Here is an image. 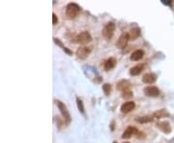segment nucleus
I'll use <instances>...</instances> for the list:
<instances>
[{
  "mask_svg": "<svg viewBox=\"0 0 174 143\" xmlns=\"http://www.w3.org/2000/svg\"><path fill=\"white\" fill-rule=\"evenodd\" d=\"M56 102V105H57V107L59 109V111H60L61 115L63 117V120L65 121L66 124H70L71 123V120H72V117H71V114H70V112L68 110L67 106L64 104V102H62L61 101H55Z\"/></svg>",
  "mask_w": 174,
  "mask_h": 143,
  "instance_id": "nucleus-1",
  "label": "nucleus"
},
{
  "mask_svg": "<svg viewBox=\"0 0 174 143\" xmlns=\"http://www.w3.org/2000/svg\"><path fill=\"white\" fill-rule=\"evenodd\" d=\"M114 32H115V23H112V21H109L103 26L102 30V35L106 40H110L113 37Z\"/></svg>",
  "mask_w": 174,
  "mask_h": 143,
  "instance_id": "nucleus-2",
  "label": "nucleus"
},
{
  "mask_svg": "<svg viewBox=\"0 0 174 143\" xmlns=\"http://www.w3.org/2000/svg\"><path fill=\"white\" fill-rule=\"evenodd\" d=\"M80 10H81L80 6L77 5L76 3H69L67 7H66V16L70 20L75 19Z\"/></svg>",
  "mask_w": 174,
  "mask_h": 143,
  "instance_id": "nucleus-3",
  "label": "nucleus"
},
{
  "mask_svg": "<svg viewBox=\"0 0 174 143\" xmlns=\"http://www.w3.org/2000/svg\"><path fill=\"white\" fill-rule=\"evenodd\" d=\"M76 43L80 44V45H85V44H88L92 41V37L90 35V33L88 31H83L79 33V35H76Z\"/></svg>",
  "mask_w": 174,
  "mask_h": 143,
  "instance_id": "nucleus-4",
  "label": "nucleus"
},
{
  "mask_svg": "<svg viewBox=\"0 0 174 143\" xmlns=\"http://www.w3.org/2000/svg\"><path fill=\"white\" fill-rule=\"evenodd\" d=\"M92 51L91 46H80L76 49V55L79 58V59H85L89 56V54Z\"/></svg>",
  "mask_w": 174,
  "mask_h": 143,
  "instance_id": "nucleus-5",
  "label": "nucleus"
},
{
  "mask_svg": "<svg viewBox=\"0 0 174 143\" xmlns=\"http://www.w3.org/2000/svg\"><path fill=\"white\" fill-rule=\"evenodd\" d=\"M144 94H145V96L147 97H152V98H156V97H159L160 96V90H159V88H157L156 86H147L144 88L143 90Z\"/></svg>",
  "mask_w": 174,
  "mask_h": 143,
  "instance_id": "nucleus-6",
  "label": "nucleus"
},
{
  "mask_svg": "<svg viewBox=\"0 0 174 143\" xmlns=\"http://www.w3.org/2000/svg\"><path fill=\"white\" fill-rule=\"evenodd\" d=\"M129 41H130L129 34H128V33H123V34H122L119 37V39L117 40L116 46L118 47V49H124L125 47L127 46Z\"/></svg>",
  "mask_w": 174,
  "mask_h": 143,
  "instance_id": "nucleus-7",
  "label": "nucleus"
},
{
  "mask_svg": "<svg viewBox=\"0 0 174 143\" xmlns=\"http://www.w3.org/2000/svg\"><path fill=\"white\" fill-rule=\"evenodd\" d=\"M131 87H132V83L127 79H122L117 83V90H119L122 93L127 92V91H131L130 90Z\"/></svg>",
  "mask_w": 174,
  "mask_h": 143,
  "instance_id": "nucleus-8",
  "label": "nucleus"
},
{
  "mask_svg": "<svg viewBox=\"0 0 174 143\" xmlns=\"http://www.w3.org/2000/svg\"><path fill=\"white\" fill-rule=\"evenodd\" d=\"M138 134V130L136 129L135 127L129 126L127 129L124 131L123 134H122V138L123 139H129V138H131L133 135H136Z\"/></svg>",
  "mask_w": 174,
  "mask_h": 143,
  "instance_id": "nucleus-9",
  "label": "nucleus"
},
{
  "mask_svg": "<svg viewBox=\"0 0 174 143\" xmlns=\"http://www.w3.org/2000/svg\"><path fill=\"white\" fill-rule=\"evenodd\" d=\"M135 107V102L130 101V102H124V104L121 105V108L120 109H121V112L122 113H125V114H127V113H130L131 111L134 110Z\"/></svg>",
  "mask_w": 174,
  "mask_h": 143,
  "instance_id": "nucleus-10",
  "label": "nucleus"
},
{
  "mask_svg": "<svg viewBox=\"0 0 174 143\" xmlns=\"http://www.w3.org/2000/svg\"><path fill=\"white\" fill-rule=\"evenodd\" d=\"M156 80H157V75L154 74V73H146L142 76V82L146 84L154 83Z\"/></svg>",
  "mask_w": 174,
  "mask_h": 143,
  "instance_id": "nucleus-11",
  "label": "nucleus"
},
{
  "mask_svg": "<svg viewBox=\"0 0 174 143\" xmlns=\"http://www.w3.org/2000/svg\"><path fill=\"white\" fill-rule=\"evenodd\" d=\"M156 126L162 131H164L165 134H169L170 131H171V126H170L169 122H167V121H161V122H158Z\"/></svg>",
  "mask_w": 174,
  "mask_h": 143,
  "instance_id": "nucleus-12",
  "label": "nucleus"
},
{
  "mask_svg": "<svg viewBox=\"0 0 174 143\" xmlns=\"http://www.w3.org/2000/svg\"><path fill=\"white\" fill-rule=\"evenodd\" d=\"M116 63H117L116 58L109 57V58H107V59L105 61V63H103V68H105L106 71H110V70L115 67Z\"/></svg>",
  "mask_w": 174,
  "mask_h": 143,
  "instance_id": "nucleus-13",
  "label": "nucleus"
},
{
  "mask_svg": "<svg viewBox=\"0 0 174 143\" xmlns=\"http://www.w3.org/2000/svg\"><path fill=\"white\" fill-rule=\"evenodd\" d=\"M128 34H129L130 41H135V40L139 38L140 34H141V30H140V28L138 27H134L129 31Z\"/></svg>",
  "mask_w": 174,
  "mask_h": 143,
  "instance_id": "nucleus-14",
  "label": "nucleus"
},
{
  "mask_svg": "<svg viewBox=\"0 0 174 143\" xmlns=\"http://www.w3.org/2000/svg\"><path fill=\"white\" fill-rule=\"evenodd\" d=\"M144 69V65L143 64H138L134 66V67H132L130 69V75H133V76H136L141 74V72L143 71Z\"/></svg>",
  "mask_w": 174,
  "mask_h": 143,
  "instance_id": "nucleus-15",
  "label": "nucleus"
},
{
  "mask_svg": "<svg viewBox=\"0 0 174 143\" xmlns=\"http://www.w3.org/2000/svg\"><path fill=\"white\" fill-rule=\"evenodd\" d=\"M144 56V51L142 49H136L131 54V60L132 61H139L141 60Z\"/></svg>",
  "mask_w": 174,
  "mask_h": 143,
  "instance_id": "nucleus-16",
  "label": "nucleus"
},
{
  "mask_svg": "<svg viewBox=\"0 0 174 143\" xmlns=\"http://www.w3.org/2000/svg\"><path fill=\"white\" fill-rule=\"evenodd\" d=\"M170 114L169 112L166 110V109H159V110L155 111L153 113V117L155 118H158V119H161V118H164V117H169Z\"/></svg>",
  "mask_w": 174,
  "mask_h": 143,
  "instance_id": "nucleus-17",
  "label": "nucleus"
},
{
  "mask_svg": "<svg viewBox=\"0 0 174 143\" xmlns=\"http://www.w3.org/2000/svg\"><path fill=\"white\" fill-rule=\"evenodd\" d=\"M154 119L153 116H150V115H144V116H140V117H138V118L135 119L136 122H138L140 124H145V123H149V122H152Z\"/></svg>",
  "mask_w": 174,
  "mask_h": 143,
  "instance_id": "nucleus-18",
  "label": "nucleus"
},
{
  "mask_svg": "<svg viewBox=\"0 0 174 143\" xmlns=\"http://www.w3.org/2000/svg\"><path fill=\"white\" fill-rule=\"evenodd\" d=\"M53 42H54L55 44H56L57 46H60L61 49H62L63 50H64L66 53H68V54H69V55H72V54H73V51H72V50H70L69 49H67V47H66L64 45H63L62 42H61L59 39H57V38H53Z\"/></svg>",
  "mask_w": 174,
  "mask_h": 143,
  "instance_id": "nucleus-19",
  "label": "nucleus"
},
{
  "mask_svg": "<svg viewBox=\"0 0 174 143\" xmlns=\"http://www.w3.org/2000/svg\"><path fill=\"white\" fill-rule=\"evenodd\" d=\"M103 91L106 94V96H109L110 92H111V85L109 83H105L103 85Z\"/></svg>",
  "mask_w": 174,
  "mask_h": 143,
  "instance_id": "nucleus-20",
  "label": "nucleus"
},
{
  "mask_svg": "<svg viewBox=\"0 0 174 143\" xmlns=\"http://www.w3.org/2000/svg\"><path fill=\"white\" fill-rule=\"evenodd\" d=\"M76 105H77V108H79V110L84 114L85 111H84V105H83V102L81 101V99H79V97L76 98Z\"/></svg>",
  "mask_w": 174,
  "mask_h": 143,
  "instance_id": "nucleus-21",
  "label": "nucleus"
},
{
  "mask_svg": "<svg viewBox=\"0 0 174 143\" xmlns=\"http://www.w3.org/2000/svg\"><path fill=\"white\" fill-rule=\"evenodd\" d=\"M122 97H123L124 99H131L133 97V92L132 91H127V92H124V93H122Z\"/></svg>",
  "mask_w": 174,
  "mask_h": 143,
  "instance_id": "nucleus-22",
  "label": "nucleus"
},
{
  "mask_svg": "<svg viewBox=\"0 0 174 143\" xmlns=\"http://www.w3.org/2000/svg\"><path fill=\"white\" fill-rule=\"evenodd\" d=\"M57 23H58V17H57L56 15L53 13L52 14V24L55 25V24H57Z\"/></svg>",
  "mask_w": 174,
  "mask_h": 143,
  "instance_id": "nucleus-23",
  "label": "nucleus"
},
{
  "mask_svg": "<svg viewBox=\"0 0 174 143\" xmlns=\"http://www.w3.org/2000/svg\"><path fill=\"white\" fill-rule=\"evenodd\" d=\"M162 4H165V5H167V6H171L172 4V2L170 1V0H162Z\"/></svg>",
  "mask_w": 174,
  "mask_h": 143,
  "instance_id": "nucleus-24",
  "label": "nucleus"
},
{
  "mask_svg": "<svg viewBox=\"0 0 174 143\" xmlns=\"http://www.w3.org/2000/svg\"><path fill=\"white\" fill-rule=\"evenodd\" d=\"M136 136H138V138H143V137H145V135H144L143 131H138V134H136Z\"/></svg>",
  "mask_w": 174,
  "mask_h": 143,
  "instance_id": "nucleus-25",
  "label": "nucleus"
},
{
  "mask_svg": "<svg viewBox=\"0 0 174 143\" xmlns=\"http://www.w3.org/2000/svg\"><path fill=\"white\" fill-rule=\"evenodd\" d=\"M114 130V122H112V124H111V131H113Z\"/></svg>",
  "mask_w": 174,
  "mask_h": 143,
  "instance_id": "nucleus-26",
  "label": "nucleus"
},
{
  "mask_svg": "<svg viewBox=\"0 0 174 143\" xmlns=\"http://www.w3.org/2000/svg\"><path fill=\"white\" fill-rule=\"evenodd\" d=\"M123 143H130V142H128V141H126V142H123Z\"/></svg>",
  "mask_w": 174,
  "mask_h": 143,
  "instance_id": "nucleus-27",
  "label": "nucleus"
},
{
  "mask_svg": "<svg viewBox=\"0 0 174 143\" xmlns=\"http://www.w3.org/2000/svg\"><path fill=\"white\" fill-rule=\"evenodd\" d=\"M113 143H117V142L116 141H113Z\"/></svg>",
  "mask_w": 174,
  "mask_h": 143,
  "instance_id": "nucleus-28",
  "label": "nucleus"
}]
</instances>
